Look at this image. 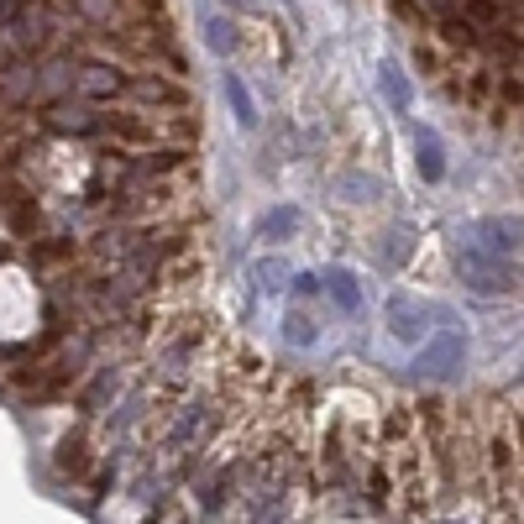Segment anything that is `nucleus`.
<instances>
[{
    "mask_svg": "<svg viewBox=\"0 0 524 524\" xmlns=\"http://www.w3.org/2000/svg\"><path fill=\"white\" fill-rule=\"evenodd\" d=\"M457 272H461V283H472L478 293H509L514 278H519L514 262L498 257V252H488L472 231H461V241H457Z\"/></svg>",
    "mask_w": 524,
    "mask_h": 524,
    "instance_id": "obj_1",
    "label": "nucleus"
},
{
    "mask_svg": "<svg viewBox=\"0 0 524 524\" xmlns=\"http://www.w3.org/2000/svg\"><path fill=\"white\" fill-rule=\"evenodd\" d=\"M461 367H467V331H461V320L451 331H440L436 341H419V356H415L419 377H457Z\"/></svg>",
    "mask_w": 524,
    "mask_h": 524,
    "instance_id": "obj_2",
    "label": "nucleus"
},
{
    "mask_svg": "<svg viewBox=\"0 0 524 524\" xmlns=\"http://www.w3.org/2000/svg\"><path fill=\"white\" fill-rule=\"evenodd\" d=\"M430 320H446V310L430 304V299H419V293H394V299H388V331H394L404 346H419V341L430 335Z\"/></svg>",
    "mask_w": 524,
    "mask_h": 524,
    "instance_id": "obj_3",
    "label": "nucleus"
},
{
    "mask_svg": "<svg viewBox=\"0 0 524 524\" xmlns=\"http://www.w3.org/2000/svg\"><path fill=\"white\" fill-rule=\"evenodd\" d=\"M42 121L63 131V137H105V110L89 100H53Z\"/></svg>",
    "mask_w": 524,
    "mask_h": 524,
    "instance_id": "obj_4",
    "label": "nucleus"
},
{
    "mask_svg": "<svg viewBox=\"0 0 524 524\" xmlns=\"http://www.w3.org/2000/svg\"><path fill=\"white\" fill-rule=\"evenodd\" d=\"M126 95V74L110 68V63H84L74 68V100H89V105H110Z\"/></svg>",
    "mask_w": 524,
    "mask_h": 524,
    "instance_id": "obj_5",
    "label": "nucleus"
},
{
    "mask_svg": "<svg viewBox=\"0 0 524 524\" xmlns=\"http://www.w3.org/2000/svg\"><path fill=\"white\" fill-rule=\"evenodd\" d=\"M467 231H472L488 252H498V257L524 252V221H514V215H488V221H478V226H467Z\"/></svg>",
    "mask_w": 524,
    "mask_h": 524,
    "instance_id": "obj_6",
    "label": "nucleus"
},
{
    "mask_svg": "<svg viewBox=\"0 0 524 524\" xmlns=\"http://www.w3.org/2000/svg\"><path fill=\"white\" fill-rule=\"evenodd\" d=\"M409 137H415V158H419V173L430 179V184H440L446 179V142H440L430 126H409Z\"/></svg>",
    "mask_w": 524,
    "mask_h": 524,
    "instance_id": "obj_7",
    "label": "nucleus"
},
{
    "mask_svg": "<svg viewBox=\"0 0 524 524\" xmlns=\"http://www.w3.org/2000/svg\"><path fill=\"white\" fill-rule=\"evenodd\" d=\"M126 95L137 105H184V89L179 84L158 79V74H142V79H126Z\"/></svg>",
    "mask_w": 524,
    "mask_h": 524,
    "instance_id": "obj_8",
    "label": "nucleus"
},
{
    "mask_svg": "<svg viewBox=\"0 0 524 524\" xmlns=\"http://www.w3.org/2000/svg\"><path fill=\"white\" fill-rule=\"evenodd\" d=\"M377 89H383V100L394 105V116L409 121V79H404V68H398L394 58L377 63Z\"/></svg>",
    "mask_w": 524,
    "mask_h": 524,
    "instance_id": "obj_9",
    "label": "nucleus"
},
{
    "mask_svg": "<svg viewBox=\"0 0 524 524\" xmlns=\"http://www.w3.org/2000/svg\"><path fill=\"white\" fill-rule=\"evenodd\" d=\"M320 283H325V293H331V299H335L346 314L362 310V289H356V272H352V268H331Z\"/></svg>",
    "mask_w": 524,
    "mask_h": 524,
    "instance_id": "obj_10",
    "label": "nucleus"
},
{
    "mask_svg": "<svg viewBox=\"0 0 524 524\" xmlns=\"http://www.w3.org/2000/svg\"><path fill=\"white\" fill-rule=\"evenodd\" d=\"M226 100H231V116L241 131H257V100H252V89L241 84V74H226Z\"/></svg>",
    "mask_w": 524,
    "mask_h": 524,
    "instance_id": "obj_11",
    "label": "nucleus"
},
{
    "mask_svg": "<svg viewBox=\"0 0 524 524\" xmlns=\"http://www.w3.org/2000/svg\"><path fill=\"white\" fill-rule=\"evenodd\" d=\"M299 221H304V215H299L293 205H278V210H268V215L257 221V236H262V241H289L293 231H299Z\"/></svg>",
    "mask_w": 524,
    "mask_h": 524,
    "instance_id": "obj_12",
    "label": "nucleus"
},
{
    "mask_svg": "<svg viewBox=\"0 0 524 524\" xmlns=\"http://www.w3.org/2000/svg\"><path fill=\"white\" fill-rule=\"evenodd\" d=\"M335 194H341L346 205H362V200H377V194H383V184H377V179H367V173H341V179H335Z\"/></svg>",
    "mask_w": 524,
    "mask_h": 524,
    "instance_id": "obj_13",
    "label": "nucleus"
},
{
    "mask_svg": "<svg viewBox=\"0 0 524 524\" xmlns=\"http://www.w3.org/2000/svg\"><path fill=\"white\" fill-rule=\"evenodd\" d=\"M283 341L299 346V352H310V346H314V320L304 310H289V314H283Z\"/></svg>",
    "mask_w": 524,
    "mask_h": 524,
    "instance_id": "obj_14",
    "label": "nucleus"
},
{
    "mask_svg": "<svg viewBox=\"0 0 524 524\" xmlns=\"http://www.w3.org/2000/svg\"><path fill=\"white\" fill-rule=\"evenodd\" d=\"M205 42H210V53H236V26H231L226 16H205Z\"/></svg>",
    "mask_w": 524,
    "mask_h": 524,
    "instance_id": "obj_15",
    "label": "nucleus"
},
{
    "mask_svg": "<svg viewBox=\"0 0 524 524\" xmlns=\"http://www.w3.org/2000/svg\"><path fill=\"white\" fill-rule=\"evenodd\" d=\"M257 278H262V289H283V278H289V268H283L278 257H262V262H257Z\"/></svg>",
    "mask_w": 524,
    "mask_h": 524,
    "instance_id": "obj_16",
    "label": "nucleus"
},
{
    "mask_svg": "<svg viewBox=\"0 0 524 524\" xmlns=\"http://www.w3.org/2000/svg\"><path fill=\"white\" fill-rule=\"evenodd\" d=\"M314 289H320V278H314V272H299V278H293V293H299V299H310Z\"/></svg>",
    "mask_w": 524,
    "mask_h": 524,
    "instance_id": "obj_17",
    "label": "nucleus"
},
{
    "mask_svg": "<svg viewBox=\"0 0 524 524\" xmlns=\"http://www.w3.org/2000/svg\"><path fill=\"white\" fill-rule=\"evenodd\" d=\"M226 5H241V11H252V5H257V0H226Z\"/></svg>",
    "mask_w": 524,
    "mask_h": 524,
    "instance_id": "obj_18",
    "label": "nucleus"
}]
</instances>
